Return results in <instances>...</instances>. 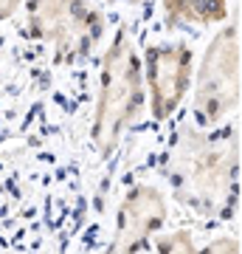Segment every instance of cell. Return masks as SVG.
<instances>
[{
    "label": "cell",
    "mask_w": 242,
    "mask_h": 254,
    "mask_svg": "<svg viewBox=\"0 0 242 254\" xmlns=\"http://www.w3.org/2000/svg\"><path fill=\"white\" fill-rule=\"evenodd\" d=\"M169 175L183 203L203 215L225 212L237 190V136L208 138L197 130H183L172 150Z\"/></svg>",
    "instance_id": "cell-1"
},
{
    "label": "cell",
    "mask_w": 242,
    "mask_h": 254,
    "mask_svg": "<svg viewBox=\"0 0 242 254\" xmlns=\"http://www.w3.org/2000/svg\"><path fill=\"white\" fill-rule=\"evenodd\" d=\"M141 60L130 34L121 31L101 60V91L93 116V141L101 153H110L118 144L124 127L141 113Z\"/></svg>",
    "instance_id": "cell-2"
},
{
    "label": "cell",
    "mask_w": 242,
    "mask_h": 254,
    "mask_svg": "<svg viewBox=\"0 0 242 254\" xmlns=\"http://www.w3.org/2000/svg\"><path fill=\"white\" fill-rule=\"evenodd\" d=\"M240 102V28L228 26L211 40L197 73L194 110L203 125H217Z\"/></svg>",
    "instance_id": "cell-3"
},
{
    "label": "cell",
    "mask_w": 242,
    "mask_h": 254,
    "mask_svg": "<svg viewBox=\"0 0 242 254\" xmlns=\"http://www.w3.org/2000/svg\"><path fill=\"white\" fill-rule=\"evenodd\" d=\"M31 28L56 63L88 54L101 34V20L85 0H31Z\"/></svg>",
    "instance_id": "cell-4"
},
{
    "label": "cell",
    "mask_w": 242,
    "mask_h": 254,
    "mask_svg": "<svg viewBox=\"0 0 242 254\" xmlns=\"http://www.w3.org/2000/svg\"><path fill=\"white\" fill-rule=\"evenodd\" d=\"M192 51L186 46H158L146 51V88L152 96V116L166 119L189 88Z\"/></svg>",
    "instance_id": "cell-5"
},
{
    "label": "cell",
    "mask_w": 242,
    "mask_h": 254,
    "mask_svg": "<svg viewBox=\"0 0 242 254\" xmlns=\"http://www.w3.org/2000/svg\"><path fill=\"white\" fill-rule=\"evenodd\" d=\"M166 203L155 187H135L118 209L116 226V254H135L146 237L163 223Z\"/></svg>",
    "instance_id": "cell-6"
},
{
    "label": "cell",
    "mask_w": 242,
    "mask_h": 254,
    "mask_svg": "<svg viewBox=\"0 0 242 254\" xmlns=\"http://www.w3.org/2000/svg\"><path fill=\"white\" fill-rule=\"evenodd\" d=\"M169 23H217L228 17V0H163Z\"/></svg>",
    "instance_id": "cell-7"
},
{
    "label": "cell",
    "mask_w": 242,
    "mask_h": 254,
    "mask_svg": "<svg viewBox=\"0 0 242 254\" xmlns=\"http://www.w3.org/2000/svg\"><path fill=\"white\" fill-rule=\"evenodd\" d=\"M155 254H240V252H237V243L234 240H217L208 249L197 252L186 232H172V235H166L158 243V252Z\"/></svg>",
    "instance_id": "cell-8"
},
{
    "label": "cell",
    "mask_w": 242,
    "mask_h": 254,
    "mask_svg": "<svg viewBox=\"0 0 242 254\" xmlns=\"http://www.w3.org/2000/svg\"><path fill=\"white\" fill-rule=\"evenodd\" d=\"M20 6V0H0V20H6Z\"/></svg>",
    "instance_id": "cell-9"
}]
</instances>
